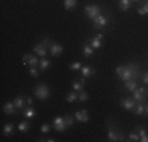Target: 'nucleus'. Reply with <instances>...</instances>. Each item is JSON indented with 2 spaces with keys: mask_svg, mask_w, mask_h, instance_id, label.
Returning <instances> with one entry per match:
<instances>
[{
  "mask_svg": "<svg viewBox=\"0 0 148 142\" xmlns=\"http://www.w3.org/2000/svg\"><path fill=\"white\" fill-rule=\"evenodd\" d=\"M115 74H117L118 81H121V82L129 81V79L140 81V76H142L140 62H128L125 65H118L115 68Z\"/></svg>",
  "mask_w": 148,
  "mask_h": 142,
  "instance_id": "nucleus-1",
  "label": "nucleus"
},
{
  "mask_svg": "<svg viewBox=\"0 0 148 142\" xmlns=\"http://www.w3.org/2000/svg\"><path fill=\"white\" fill-rule=\"evenodd\" d=\"M112 24H114V16H112V13L107 10V6H104L103 13L91 21V26H93V30H95V32L110 30V28H112Z\"/></svg>",
  "mask_w": 148,
  "mask_h": 142,
  "instance_id": "nucleus-2",
  "label": "nucleus"
},
{
  "mask_svg": "<svg viewBox=\"0 0 148 142\" xmlns=\"http://www.w3.org/2000/svg\"><path fill=\"white\" fill-rule=\"evenodd\" d=\"M106 130H107V139L110 142H123V141H126V136H128V134H125V131L118 130L117 122H115L114 119H107V122H106Z\"/></svg>",
  "mask_w": 148,
  "mask_h": 142,
  "instance_id": "nucleus-3",
  "label": "nucleus"
},
{
  "mask_svg": "<svg viewBox=\"0 0 148 142\" xmlns=\"http://www.w3.org/2000/svg\"><path fill=\"white\" fill-rule=\"evenodd\" d=\"M103 10H104L103 5H98V3H88V5H85V8H84V16H85V19L93 21L95 17H98L101 13H103Z\"/></svg>",
  "mask_w": 148,
  "mask_h": 142,
  "instance_id": "nucleus-4",
  "label": "nucleus"
},
{
  "mask_svg": "<svg viewBox=\"0 0 148 142\" xmlns=\"http://www.w3.org/2000/svg\"><path fill=\"white\" fill-rule=\"evenodd\" d=\"M33 93H35V97H36L38 99L44 101V99L51 98V87H49L46 82H40V84H36L33 87Z\"/></svg>",
  "mask_w": 148,
  "mask_h": 142,
  "instance_id": "nucleus-5",
  "label": "nucleus"
},
{
  "mask_svg": "<svg viewBox=\"0 0 148 142\" xmlns=\"http://www.w3.org/2000/svg\"><path fill=\"white\" fill-rule=\"evenodd\" d=\"M95 51H101L104 48V32H96L95 35H91L85 40Z\"/></svg>",
  "mask_w": 148,
  "mask_h": 142,
  "instance_id": "nucleus-6",
  "label": "nucleus"
},
{
  "mask_svg": "<svg viewBox=\"0 0 148 142\" xmlns=\"http://www.w3.org/2000/svg\"><path fill=\"white\" fill-rule=\"evenodd\" d=\"M51 41L52 40L49 37H44L41 43H35V44H33L35 54H36L38 57H47V54H49V43H51Z\"/></svg>",
  "mask_w": 148,
  "mask_h": 142,
  "instance_id": "nucleus-7",
  "label": "nucleus"
},
{
  "mask_svg": "<svg viewBox=\"0 0 148 142\" xmlns=\"http://www.w3.org/2000/svg\"><path fill=\"white\" fill-rule=\"evenodd\" d=\"M147 97H148V88L147 85H139L136 90L132 92V98L136 101H140V103H145L147 101Z\"/></svg>",
  "mask_w": 148,
  "mask_h": 142,
  "instance_id": "nucleus-8",
  "label": "nucleus"
},
{
  "mask_svg": "<svg viewBox=\"0 0 148 142\" xmlns=\"http://www.w3.org/2000/svg\"><path fill=\"white\" fill-rule=\"evenodd\" d=\"M52 126H54V130L57 131V133H65V131L68 130L65 115H63V117H55V119L52 120Z\"/></svg>",
  "mask_w": 148,
  "mask_h": 142,
  "instance_id": "nucleus-9",
  "label": "nucleus"
},
{
  "mask_svg": "<svg viewBox=\"0 0 148 142\" xmlns=\"http://www.w3.org/2000/svg\"><path fill=\"white\" fill-rule=\"evenodd\" d=\"M40 59L36 54H25L22 55V65H29V66H38L40 65Z\"/></svg>",
  "mask_w": 148,
  "mask_h": 142,
  "instance_id": "nucleus-10",
  "label": "nucleus"
},
{
  "mask_svg": "<svg viewBox=\"0 0 148 142\" xmlns=\"http://www.w3.org/2000/svg\"><path fill=\"white\" fill-rule=\"evenodd\" d=\"M63 54V46L60 43L51 41L49 43V55L51 57H60Z\"/></svg>",
  "mask_w": 148,
  "mask_h": 142,
  "instance_id": "nucleus-11",
  "label": "nucleus"
},
{
  "mask_svg": "<svg viewBox=\"0 0 148 142\" xmlns=\"http://www.w3.org/2000/svg\"><path fill=\"white\" fill-rule=\"evenodd\" d=\"M136 99L132 97H123L120 99V106H121L123 109H126V111H134V108H136Z\"/></svg>",
  "mask_w": 148,
  "mask_h": 142,
  "instance_id": "nucleus-12",
  "label": "nucleus"
},
{
  "mask_svg": "<svg viewBox=\"0 0 148 142\" xmlns=\"http://www.w3.org/2000/svg\"><path fill=\"white\" fill-rule=\"evenodd\" d=\"M74 117H76V120L79 123H87L90 120V114L87 109H79V111L74 112Z\"/></svg>",
  "mask_w": 148,
  "mask_h": 142,
  "instance_id": "nucleus-13",
  "label": "nucleus"
},
{
  "mask_svg": "<svg viewBox=\"0 0 148 142\" xmlns=\"http://www.w3.org/2000/svg\"><path fill=\"white\" fill-rule=\"evenodd\" d=\"M139 82L140 81H136V79H129V81H125L123 82V92H128V93H132L137 87H139Z\"/></svg>",
  "mask_w": 148,
  "mask_h": 142,
  "instance_id": "nucleus-14",
  "label": "nucleus"
},
{
  "mask_svg": "<svg viewBox=\"0 0 148 142\" xmlns=\"http://www.w3.org/2000/svg\"><path fill=\"white\" fill-rule=\"evenodd\" d=\"M17 111H19V109L16 108V104L13 101H6L5 104H3V114H5V115H17Z\"/></svg>",
  "mask_w": 148,
  "mask_h": 142,
  "instance_id": "nucleus-15",
  "label": "nucleus"
},
{
  "mask_svg": "<svg viewBox=\"0 0 148 142\" xmlns=\"http://www.w3.org/2000/svg\"><path fill=\"white\" fill-rule=\"evenodd\" d=\"M85 77H80V79H73L71 81V88L76 92H80V90H85Z\"/></svg>",
  "mask_w": 148,
  "mask_h": 142,
  "instance_id": "nucleus-16",
  "label": "nucleus"
},
{
  "mask_svg": "<svg viewBox=\"0 0 148 142\" xmlns=\"http://www.w3.org/2000/svg\"><path fill=\"white\" fill-rule=\"evenodd\" d=\"M95 52H96V51H95V49L91 48V46H90L87 41L82 44V51H80V54H82V57H85V59H91V57L95 55Z\"/></svg>",
  "mask_w": 148,
  "mask_h": 142,
  "instance_id": "nucleus-17",
  "label": "nucleus"
},
{
  "mask_svg": "<svg viewBox=\"0 0 148 142\" xmlns=\"http://www.w3.org/2000/svg\"><path fill=\"white\" fill-rule=\"evenodd\" d=\"M22 117L27 119V120L36 119V109H35L33 106H25V108L22 109Z\"/></svg>",
  "mask_w": 148,
  "mask_h": 142,
  "instance_id": "nucleus-18",
  "label": "nucleus"
},
{
  "mask_svg": "<svg viewBox=\"0 0 148 142\" xmlns=\"http://www.w3.org/2000/svg\"><path fill=\"white\" fill-rule=\"evenodd\" d=\"M13 103L16 104V108L19 109V111H22L27 106V95H17V97L13 99Z\"/></svg>",
  "mask_w": 148,
  "mask_h": 142,
  "instance_id": "nucleus-19",
  "label": "nucleus"
},
{
  "mask_svg": "<svg viewBox=\"0 0 148 142\" xmlns=\"http://www.w3.org/2000/svg\"><path fill=\"white\" fill-rule=\"evenodd\" d=\"M117 5L123 13H128V11L132 10V2L131 0H117Z\"/></svg>",
  "mask_w": 148,
  "mask_h": 142,
  "instance_id": "nucleus-20",
  "label": "nucleus"
},
{
  "mask_svg": "<svg viewBox=\"0 0 148 142\" xmlns=\"http://www.w3.org/2000/svg\"><path fill=\"white\" fill-rule=\"evenodd\" d=\"M80 74H82V77H85V79H90L91 76H95V74H96V70H95L93 66L85 65V66H82V68H80Z\"/></svg>",
  "mask_w": 148,
  "mask_h": 142,
  "instance_id": "nucleus-21",
  "label": "nucleus"
},
{
  "mask_svg": "<svg viewBox=\"0 0 148 142\" xmlns=\"http://www.w3.org/2000/svg\"><path fill=\"white\" fill-rule=\"evenodd\" d=\"M137 14L139 16H148V0H142L137 6Z\"/></svg>",
  "mask_w": 148,
  "mask_h": 142,
  "instance_id": "nucleus-22",
  "label": "nucleus"
},
{
  "mask_svg": "<svg viewBox=\"0 0 148 142\" xmlns=\"http://www.w3.org/2000/svg\"><path fill=\"white\" fill-rule=\"evenodd\" d=\"M134 130L139 133V136H140V142H148V133H147V130L143 128L142 125H136V128Z\"/></svg>",
  "mask_w": 148,
  "mask_h": 142,
  "instance_id": "nucleus-23",
  "label": "nucleus"
},
{
  "mask_svg": "<svg viewBox=\"0 0 148 142\" xmlns=\"http://www.w3.org/2000/svg\"><path fill=\"white\" fill-rule=\"evenodd\" d=\"M14 123H5L3 125V136H6V137H10V136H13V133H14Z\"/></svg>",
  "mask_w": 148,
  "mask_h": 142,
  "instance_id": "nucleus-24",
  "label": "nucleus"
},
{
  "mask_svg": "<svg viewBox=\"0 0 148 142\" xmlns=\"http://www.w3.org/2000/svg\"><path fill=\"white\" fill-rule=\"evenodd\" d=\"M51 65H52V62L47 59V57H41V59H40V65H38V68H40L41 71H46V70L51 68Z\"/></svg>",
  "mask_w": 148,
  "mask_h": 142,
  "instance_id": "nucleus-25",
  "label": "nucleus"
},
{
  "mask_svg": "<svg viewBox=\"0 0 148 142\" xmlns=\"http://www.w3.org/2000/svg\"><path fill=\"white\" fill-rule=\"evenodd\" d=\"M17 130H19L21 131V133H29V131H30V123H29V120H21V122L19 123H17Z\"/></svg>",
  "mask_w": 148,
  "mask_h": 142,
  "instance_id": "nucleus-26",
  "label": "nucleus"
},
{
  "mask_svg": "<svg viewBox=\"0 0 148 142\" xmlns=\"http://www.w3.org/2000/svg\"><path fill=\"white\" fill-rule=\"evenodd\" d=\"M136 115H143L145 114V103H140V101H137L136 103V108H134V111H132Z\"/></svg>",
  "mask_w": 148,
  "mask_h": 142,
  "instance_id": "nucleus-27",
  "label": "nucleus"
},
{
  "mask_svg": "<svg viewBox=\"0 0 148 142\" xmlns=\"http://www.w3.org/2000/svg\"><path fill=\"white\" fill-rule=\"evenodd\" d=\"M76 6H77V0H63V8L66 11H71Z\"/></svg>",
  "mask_w": 148,
  "mask_h": 142,
  "instance_id": "nucleus-28",
  "label": "nucleus"
},
{
  "mask_svg": "<svg viewBox=\"0 0 148 142\" xmlns=\"http://www.w3.org/2000/svg\"><path fill=\"white\" fill-rule=\"evenodd\" d=\"M66 101L68 103H76V101H79V92H76V90H71L68 95H66Z\"/></svg>",
  "mask_w": 148,
  "mask_h": 142,
  "instance_id": "nucleus-29",
  "label": "nucleus"
},
{
  "mask_svg": "<svg viewBox=\"0 0 148 142\" xmlns=\"http://www.w3.org/2000/svg\"><path fill=\"white\" fill-rule=\"evenodd\" d=\"M126 141H128V142H139V141H140L139 133H137L136 130L131 131V133H128V136H126Z\"/></svg>",
  "mask_w": 148,
  "mask_h": 142,
  "instance_id": "nucleus-30",
  "label": "nucleus"
},
{
  "mask_svg": "<svg viewBox=\"0 0 148 142\" xmlns=\"http://www.w3.org/2000/svg\"><path fill=\"white\" fill-rule=\"evenodd\" d=\"M40 68H38V66H30V70H29V74H30V77H35V79H36V77H40Z\"/></svg>",
  "mask_w": 148,
  "mask_h": 142,
  "instance_id": "nucleus-31",
  "label": "nucleus"
},
{
  "mask_svg": "<svg viewBox=\"0 0 148 142\" xmlns=\"http://www.w3.org/2000/svg\"><path fill=\"white\" fill-rule=\"evenodd\" d=\"M82 63L79 62V60H76V62H73V63H69V66L68 68L71 70V71H80V68H82Z\"/></svg>",
  "mask_w": 148,
  "mask_h": 142,
  "instance_id": "nucleus-32",
  "label": "nucleus"
},
{
  "mask_svg": "<svg viewBox=\"0 0 148 142\" xmlns=\"http://www.w3.org/2000/svg\"><path fill=\"white\" fill-rule=\"evenodd\" d=\"M88 93H87V92L85 90H80L79 92V103H87V101H88Z\"/></svg>",
  "mask_w": 148,
  "mask_h": 142,
  "instance_id": "nucleus-33",
  "label": "nucleus"
},
{
  "mask_svg": "<svg viewBox=\"0 0 148 142\" xmlns=\"http://www.w3.org/2000/svg\"><path fill=\"white\" fill-rule=\"evenodd\" d=\"M65 120H66V125H68V128L74 126V123L77 122L76 117H74V115H65Z\"/></svg>",
  "mask_w": 148,
  "mask_h": 142,
  "instance_id": "nucleus-34",
  "label": "nucleus"
},
{
  "mask_svg": "<svg viewBox=\"0 0 148 142\" xmlns=\"http://www.w3.org/2000/svg\"><path fill=\"white\" fill-rule=\"evenodd\" d=\"M51 130H52V125H49V123H43L41 125V133L43 134H47Z\"/></svg>",
  "mask_w": 148,
  "mask_h": 142,
  "instance_id": "nucleus-35",
  "label": "nucleus"
},
{
  "mask_svg": "<svg viewBox=\"0 0 148 142\" xmlns=\"http://www.w3.org/2000/svg\"><path fill=\"white\" fill-rule=\"evenodd\" d=\"M140 82H142L143 85H148V71L142 73V76H140Z\"/></svg>",
  "mask_w": 148,
  "mask_h": 142,
  "instance_id": "nucleus-36",
  "label": "nucleus"
},
{
  "mask_svg": "<svg viewBox=\"0 0 148 142\" xmlns=\"http://www.w3.org/2000/svg\"><path fill=\"white\" fill-rule=\"evenodd\" d=\"M38 142H55L57 139H54V137H41V139H36Z\"/></svg>",
  "mask_w": 148,
  "mask_h": 142,
  "instance_id": "nucleus-37",
  "label": "nucleus"
},
{
  "mask_svg": "<svg viewBox=\"0 0 148 142\" xmlns=\"http://www.w3.org/2000/svg\"><path fill=\"white\" fill-rule=\"evenodd\" d=\"M27 106H33V98L27 95Z\"/></svg>",
  "mask_w": 148,
  "mask_h": 142,
  "instance_id": "nucleus-38",
  "label": "nucleus"
},
{
  "mask_svg": "<svg viewBox=\"0 0 148 142\" xmlns=\"http://www.w3.org/2000/svg\"><path fill=\"white\" fill-rule=\"evenodd\" d=\"M131 2H132V3H140L142 0H131Z\"/></svg>",
  "mask_w": 148,
  "mask_h": 142,
  "instance_id": "nucleus-39",
  "label": "nucleus"
},
{
  "mask_svg": "<svg viewBox=\"0 0 148 142\" xmlns=\"http://www.w3.org/2000/svg\"><path fill=\"white\" fill-rule=\"evenodd\" d=\"M145 114L148 115V104H145Z\"/></svg>",
  "mask_w": 148,
  "mask_h": 142,
  "instance_id": "nucleus-40",
  "label": "nucleus"
},
{
  "mask_svg": "<svg viewBox=\"0 0 148 142\" xmlns=\"http://www.w3.org/2000/svg\"><path fill=\"white\" fill-rule=\"evenodd\" d=\"M147 88H148V87H147Z\"/></svg>",
  "mask_w": 148,
  "mask_h": 142,
  "instance_id": "nucleus-41",
  "label": "nucleus"
}]
</instances>
